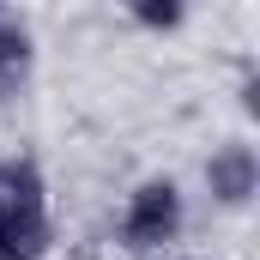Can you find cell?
Here are the masks:
<instances>
[{"label": "cell", "mask_w": 260, "mask_h": 260, "mask_svg": "<svg viewBox=\"0 0 260 260\" xmlns=\"http://www.w3.org/2000/svg\"><path fill=\"white\" fill-rule=\"evenodd\" d=\"M55 248L49 182L30 157H0V260H43Z\"/></svg>", "instance_id": "6da1fadb"}, {"label": "cell", "mask_w": 260, "mask_h": 260, "mask_svg": "<svg viewBox=\"0 0 260 260\" xmlns=\"http://www.w3.org/2000/svg\"><path fill=\"white\" fill-rule=\"evenodd\" d=\"M188 224V200L170 176H145L121 206V248L127 254H164Z\"/></svg>", "instance_id": "7a4b0ae2"}, {"label": "cell", "mask_w": 260, "mask_h": 260, "mask_svg": "<svg viewBox=\"0 0 260 260\" xmlns=\"http://www.w3.org/2000/svg\"><path fill=\"white\" fill-rule=\"evenodd\" d=\"M206 188L218 206H230V212H242L248 200L260 194V157L248 139H224L212 157H206Z\"/></svg>", "instance_id": "3957f363"}, {"label": "cell", "mask_w": 260, "mask_h": 260, "mask_svg": "<svg viewBox=\"0 0 260 260\" xmlns=\"http://www.w3.org/2000/svg\"><path fill=\"white\" fill-rule=\"evenodd\" d=\"M30 55H37V43H30V24L12 12V6H0V97L30 73Z\"/></svg>", "instance_id": "277c9868"}, {"label": "cell", "mask_w": 260, "mask_h": 260, "mask_svg": "<svg viewBox=\"0 0 260 260\" xmlns=\"http://www.w3.org/2000/svg\"><path fill=\"white\" fill-rule=\"evenodd\" d=\"M127 12L139 18V24H145V30H176V24L188 18V12H182L176 0H164V6H145V0H139V6H127Z\"/></svg>", "instance_id": "5b68a950"}]
</instances>
